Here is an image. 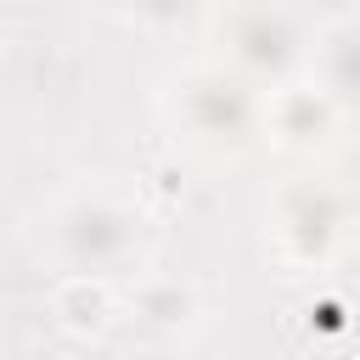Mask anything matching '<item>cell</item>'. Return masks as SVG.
<instances>
[{
	"mask_svg": "<svg viewBox=\"0 0 360 360\" xmlns=\"http://www.w3.org/2000/svg\"><path fill=\"white\" fill-rule=\"evenodd\" d=\"M338 112H343V101H338L321 79H281V84L270 90V101H264L270 135H276L281 146H292V152L326 146L332 129H338Z\"/></svg>",
	"mask_w": 360,
	"mask_h": 360,
	"instance_id": "cell-1",
	"label": "cell"
},
{
	"mask_svg": "<svg viewBox=\"0 0 360 360\" xmlns=\"http://www.w3.org/2000/svg\"><path fill=\"white\" fill-rule=\"evenodd\" d=\"M231 51H236V62H242V68L270 73V79H281V73H292V68L304 62V39H298L292 17H287V11H276V6L248 11V17L236 22V34H231Z\"/></svg>",
	"mask_w": 360,
	"mask_h": 360,
	"instance_id": "cell-2",
	"label": "cell"
},
{
	"mask_svg": "<svg viewBox=\"0 0 360 360\" xmlns=\"http://www.w3.org/2000/svg\"><path fill=\"white\" fill-rule=\"evenodd\" d=\"M118 315V292L107 276H90V270H62L56 287H51V321L68 332V338H101Z\"/></svg>",
	"mask_w": 360,
	"mask_h": 360,
	"instance_id": "cell-3",
	"label": "cell"
},
{
	"mask_svg": "<svg viewBox=\"0 0 360 360\" xmlns=\"http://www.w3.org/2000/svg\"><path fill=\"white\" fill-rule=\"evenodd\" d=\"M129 315L158 332H191L197 326V292L174 276H141L129 292Z\"/></svg>",
	"mask_w": 360,
	"mask_h": 360,
	"instance_id": "cell-4",
	"label": "cell"
},
{
	"mask_svg": "<svg viewBox=\"0 0 360 360\" xmlns=\"http://www.w3.org/2000/svg\"><path fill=\"white\" fill-rule=\"evenodd\" d=\"M315 79H321L338 101L360 96V17L321 34V45H315Z\"/></svg>",
	"mask_w": 360,
	"mask_h": 360,
	"instance_id": "cell-5",
	"label": "cell"
}]
</instances>
